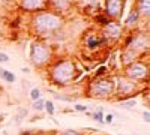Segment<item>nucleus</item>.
<instances>
[{
  "label": "nucleus",
  "instance_id": "nucleus-32",
  "mask_svg": "<svg viewBox=\"0 0 150 135\" xmlns=\"http://www.w3.org/2000/svg\"><path fill=\"white\" fill-rule=\"evenodd\" d=\"M35 135H45V134H35Z\"/></svg>",
  "mask_w": 150,
  "mask_h": 135
},
{
  "label": "nucleus",
  "instance_id": "nucleus-21",
  "mask_svg": "<svg viewBox=\"0 0 150 135\" xmlns=\"http://www.w3.org/2000/svg\"><path fill=\"white\" fill-rule=\"evenodd\" d=\"M30 99L35 102V101H38V99H41L42 98V92H41V89H38V87H33L32 90H30Z\"/></svg>",
  "mask_w": 150,
  "mask_h": 135
},
{
  "label": "nucleus",
  "instance_id": "nucleus-30",
  "mask_svg": "<svg viewBox=\"0 0 150 135\" xmlns=\"http://www.w3.org/2000/svg\"><path fill=\"white\" fill-rule=\"evenodd\" d=\"M143 120L150 123V111H143Z\"/></svg>",
  "mask_w": 150,
  "mask_h": 135
},
{
  "label": "nucleus",
  "instance_id": "nucleus-20",
  "mask_svg": "<svg viewBox=\"0 0 150 135\" xmlns=\"http://www.w3.org/2000/svg\"><path fill=\"white\" fill-rule=\"evenodd\" d=\"M44 111H47L48 116H54L56 113V107L53 101H45V107H44Z\"/></svg>",
  "mask_w": 150,
  "mask_h": 135
},
{
  "label": "nucleus",
  "instance_id": "nucleus-14",
  "mask_svg": "<svg viewBox=\"0 0 150 135\" xmlns=\"http://www.w3.org/2000/svg\"><path fill=\"white\" fill-rule=\"evenodd\" d=\"M140 54H137L135 51H132V50H129V48H125V51L122 53V56H120V60H122V63L123 65H131V63H134L135 62V59L138 57Z\"/></svg>",
  "mask_w": 150,
  "mask_h": 135
},
{
  "label": "nucleus",
  "instance_id": "nucleus-25",
  "mask_svg": "<svg viewBox=\"0 0 150 135\" xmlns=\"http://www.w3.org/2000/svg\"><path fill=\"white\" fill-rule=\"evenodd\" d=\"M75 111H80V113H86L87 111V107L86 105H83V104H75Z\"/></svg>",
  "mask_w": 150,
  "mask_h": 135
},
{
  "label": "nucleus",
  "instance_id": "nucleus-27",
  "mask_svg": "<svg viewBox=\"0 0 150 135\" xmlns=\"http://www.w3.org/2000/svg\"><path fill=\"white\" fill-rule=\"evenodd\" d=\"M9 56L6 54V53H2V51H0V63H8L9 62Z\"/></svg>",
  "mask_w": 150,
  "mask_h": 135
},
{
  "label": "nucleus",
  "instance_id": "nucleus-5",
  "mask_svg": "<svg viewBox=\"0 0 150 135\" xmlns=\"http://www.w3.org/2000/svg\"><path fill=\"white\" fill-rule=\"evenodd\" d=\"M150 74V68L143 63V62H135L128 65L126 69H125V77H128L129 80L135 81V83H143Z\"/></svg>",
  "mask_w": 150,
  "mask_h": 135
},
{
  "label": "nucleus",
  "instance_id": "nucleus-10",
  "mask_svg": "<svg viewBox=\"0 0 150 135\" xmlns=\"http://www.w3.org/2000/svg\"><path fill=\"white\" fill-rule=\"evenodd\" d=\"M104 39L105 41H117L122 38L123 35V26L119 23V21H114V20H110V23L107 26L102 27V33Z\"/></svg>",
  "mask_w": 150,
  "mask_h": 135
},
{
  "label": "nucleus",
  "instance_id": "nucleus-28",
  "mask_svg": "<svg viewBox=\"0 0 150 135\" xmlns=\"http://www.w3.org/2000/svg\"><path fill=\"white\" fill-rule=\"evenodd\" d=\"M105 72H107V68H105V66H101V68L96 71V78H98V77H102Z\"/></svg>",
  "mask_w": 150,
  "mask_h": 135
},
{
  "label": "nucleus",
  "instance_id": "nucleus-23",
  "mask_svg": "<svg viewBox=\"0 0 150 135\" xmlns=\"http://www.w3.org/2000/svg\"><path fill=\"white\" fill-rule=\"evenodd\" d=\"M53 96L59 101H65V102H75L74 96H66V95H60V93H53Z\"/></svg>",
  "mask_w": 150,
  "mask_h": 135
},
{
  "label": "nucleus",
  "instance_id": "nucleus-9",
  "mask_svg": "<svg viewBox=\"0 0 150 135\" xmlns=\"http://www.w3.org/2000/svg\"><path fill=\"white\" fill-rule=\"evenodd\" d=\"M18 8L27 14H36L48 9V0H17Z\"/></svg>",
  "mask_w": 150,
  "mask_h": 135
},
{
  "label": "nucleus",
  "instance_id": "nucleus-29",
  "mask_svg": "<svg viewBox=\"0 0 150 135\" xmlns=\"http://www.w3.org/2000/svg\"><path fill=\"white\" fill-rule=\"evenodd\" d=\"M112 120H114V116H112V114L104 116V123H112Z\"/></svg>",
  "mask_w": 150,
  "mask_h": 135
},
{
  "label": "nucleus",
  "instance_id": "nucleus-17",
  "mask_svg": "<svg viewBox=\"0 0 150 135\" xmlns=\"http://www.w3.org/2000/svg\"><path fill=\"white\" fill-rule=\"evenodd\" d=\"M95 21L99 24V26H102V27H104V26H107V24L110 23V18L104 14V12H99V14L95 15Z\"/></svg>",
  "mask_w": 150,
  "mask_h": 135
},
{
  "label": "nucleus",
  "instance_id": "nucleus-1",
  "mask_svg": "<svg viewBox=\"0 0 150 135\" xmlns=\"http://www.w3.org/2000/svg\"><path fill=\"white\" fill-rule=\"evenodd\" d=\"M65 24V18L51 9H45L41 12L32 14L30 18V32L36 36V39H48L56 36Z\"/></svg>",
  "mask_w": 150,
  "mask_h": 135
},
{
  "label": "nucleus",
  "instance_id": "nucleus-22",
  "mask_svg": "<svg viewBox=\"0 0 150 135\" xmlns=\"http://www.w3.org/2000/svg\"><path fill=\"white\" fill-rule=\"evenodd\" d=\"M90 117H92L95 122H98V123H104V113H102V108H99L98 111L92 113Z\"/></svg>",
  "mask_w": 150,
  "mask_h": 135
},
{
  "label": "nucleus",
  "instance_id": "nucleus-7",
  "mask_svg": "<svg viewBox=\"0 0 150 135\" xmlns=\"http://www.w3.org/2000/svg\"><path fill=\"white\" fill-rule=\"evenodd\" d=\"M137 87H138V83L129 80L128 77H117V78H114V93H117V95L129 96L131 93H134L137 90Z\"/></svg>",
  "mask_w": 150,
  "mask_h": 135
},
{
  "label": "nucleus",
  "instance_id": "nucleus-16",
  "mask_svg": "<svg viewBox=\"0 0 150 135\" xmlns=\"http://www.w3.org/2000/svg\"><path fill=\"white\" fill-rule=\"evenodd\" d=\"M0 78H2L3 81H6V83H11V84L15 83V75L11 71L3 69V68H0Z\"/></svg>",
  "mask_w": 150,
  "mask_h": 135
},
{
  "label": "nucleus",
  "instance_id": "nucleus-24",
  "mask_svg": "<svg viewBox=\"0 0 150 135\" xmlns=\"http://www.w3.org/2000/svg\"><path fill=\"white\" fill-rule=\"evenodd\" d=\"M137 105V101L135 99H131V101H123V104H122V107L123 108H134Z\"/></svg>",
  "mask_w": 150,
  "mask_h": 135
},
{
  "label": "nucleus",
  "instance_id": "nucleus-15",
  "mask_svg": "<svg viewBox=\"0 0 150 135\" xmlns=\"http://www.w3.org/2000/svg\"><path fill=\"white\" fill-rule=\"evenodd\" d=\"M138 18H140L138 12H137V9H135V8H132V11L128 14L126 20H125V27H128V29H134V27L137 26V23H138Z\"/></svg>",
  "mask_w": 150,
  "mask_h": 135
},
{
  "label": "nucleus",
  "instance_id": "nucleus-8",
  "mask_svg": "<svg viewBox=\"0 0 150 135\" xmlns=\"http://www.w3.org/2000/svg\"><path fill=\"white\" fill-rule=\"evenodd\" d=\"M123 8H125V0H105L104 14L110 20L119 21L123 14Z\"/></svg>",
  "mask_w": 150,
  "mask_h": 135
},
{
  "label": "nucleus",
  "instance_id": "nucleus-18",
  "mask_svg": "<svg viewBox=\"0 0 150 135\" xmlns=\"http://www.w3.org/2000/svg\"><path fill=\"white\" fill-rule=\"evenodd\" d=\"M27 114H29V110H27V108H20L18 113H17V116H15V123H17V125L21 123V122L27 117Z\"/></svg>",
  "mask_w": 150,
  "mask_h": 135
},
{
  "label": "nucleus",
  "instance_id": "nucleus-6",
  "mask_svg": "<svg viewBox=\"0 0 150 135\" xmlns=\"http://www.w3.org/2000/svg\"><path fill=\"white\" fill-rule=\"evenodd\" d=\"M125 47L135 51L137 54H140L141 51H146L147 48H150V36L147 33L131 35L126 39V42H125Z\"/></svg>",
  "mask_w": 150,
  "mask_h": 135
},
{
  "label": "nucleus",
  "instance_id": "nucleus-31",
  "mask_svg": "<svg viewBox=\"0 0 150 135\" xmlns=\"http://www.w3.org/2000/svg\"><path fill=\"white\" fill-rule=\"evenodd\" d=\"M21 71H23V72H24V74H27V72H30V69H29V68H23V69H21Z\"/></svg>",
  "mask_w": 150,
  "mask_h": 135
},
{
  "label": "nucleus",
  "instance_id": "nucleus-11",
  "mask_svg": "<svg viewBox=\"0 0 150 135\" xmlns=\"http://www.w3.org/2000/svg\"><path fill=\"white\" fill-rule=\"evenodd\" d=\"M74 3H75V0H48V9H51L62 15L63 12L69 11Z\"/></svg>",
  "mask_w": 150,
  "mask_h": 135
},
{
  "label": "nucleus",
  "instance_id": "nucleus-34",
  "mask_svg": "<svg viewBox=\"0 0 150 135\" xmlns=\"http://www.w3.org/2000/svg\"><path fill=\"white\" fill-rule=\"evenodd\" d=\"M95 135H98V134H95Z\"/></svg>",
  "mask_w": 150,
  "mask_h": 135
},
{
  "label": "nucleus",
  "instance_id": "nucleus-2",
  "mask_svg": "<svg viewBox=\"0 0 150 135\" xmlns=\"http://www.w3.org/2000/svg\"><path fill=\"white\" fill-rule=\"evenodd\" d=\"M48 69V78L54 86H68L77 78V66L71 59H59L53 60L47 66Z\"/></svg>",
  "mask_w": 150,
  "mask_h": 135
},
{
  "label": "nucleus",
  "instance_id": "nucleus-33",
  "mask_svg": "<svg viewBox=\"0 0 150 135\" xmlns=\"http://www.w3.org/2000/svg\"><path fill=\"white\" fill-rule=\"evenodd\" d=\"M149 104H150V96H149Z\"/></svg>",
  "mask_w": 150,
  "mask_h": 135
},
{
  "label": "nucleus",
  "instance_id": "nucleus-19",
  "mask_svg": "<svg viewBox=\"0 0 150 135\" xmlns=\"http://www.w3.org/2000/svg\"><path fill=\"white\" fill-rule=\"evenodd\" d=\"M44 107H45V99H38V101H35L33 104H32V108L35 110L36 113H41V111H44Z\"/></svg>",
  "mask_w": 150,
  "mask_h": 135
},
{
  "label": "nucleus",
  "instance_id": "nucleus-26",
  "mask_svg": "<svg viewBox=\"0 0 150 135\" xmlns=\"http://www.w3.org/2000/svg\"><path fill=\"white\" fill-rule=\"evenodd\" d=\"M60 135H81L78 131H74V129H66L63 132H60Z\"/></svg>",
  "mask_w": 150,
  "mask_h": 135
},
{
  "label": "nucleus",
  "instance_id": "nucleus-4",
  "mask_svg": "<svg viewBox=\"0 0 150 135\" xmlns=\"http://www.w3.org/2000/svg\"><path fill=\"white\" fill-rule=\"evenodd\" d=\"M87 92L92 98H110L114 95V78L98 77L90 83Z\"/></svg>",
  "mask_w": 150,
  "mask_h": 135
},
{
  "label": "nucleus",
  "instance_id": "nucleus-13",
  "mask_svg": "<svg viewBox=\"0 0 150 135\" xmlns=\"http://www.w3.org/2000/svg\"><path fill=\"white\" fill-rule=\"evenodd\" d=\"M140 17L150 18V0H137V5L134 6Z\"/></svg>",
  "mask_w": 150,
  "mask_h": 135
},
{
  "label": "nucleus",
  "instance_id": "nucleus-3",
  "mask_svg": "<svg viewBox=\"0 0 150 135\" xmlns=\"http://www.w3.org/2000/svg\"><path fill=\"white\" fill-rule=\"evenodd\" d=\"M30 63L35 68H47L53 62V48L50 44H47L42 39H35L30 44V51H29Z\"/></svg>",
  "mask_w": 150,
  "mask_h": 135
},
{
  "label": "nucleus",
  "instance_id": "nucleus-12",
  "mask_svg": "<svg viewBox=\"0 0 150 135\" xmlns=\"http://www.w3.org/2000/svg\"><path fill=\"white\" fill-rule=\"evenodd\" d=\"M104 42H105V39L101 33L99 35L98 33H89L86 38V47L89 48V50H98Z\"/></svg>",
  "mask_w": 150,
  "mask_h": 135
}]
</instances>
